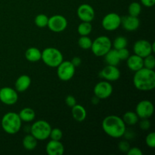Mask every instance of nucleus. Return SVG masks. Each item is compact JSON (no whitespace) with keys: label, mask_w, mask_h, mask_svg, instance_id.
I'll list each match as a JSON object with an SVG mask.
<instances>
[{"label":"nucleus","mask_w":155,"mask_h":155,"mask_svg":"<svg viewBox=\"0 0 155 155\" xmlns=\"http://www.w3.org/2000/svg\"><path fill=\"white\" fill-rule=\"evenodd\" d=\"M71 108H72V110H71L72 116L75 120L78 121V122H83V120H85L86 116H87V113L83 106L76 104Z\"/></svg>","instance_id":"aec40b11"},{"label":"nucleus","mask_w":155,"mask_h":155,"mask_svg":"<svg viewBox=\"0 0 155 155\" xmlns=\"http://www.w3.org/2000/svg\"><path fill=\"white\" fill-rule=\"evenodd\" d=\"M92 26L90 22H84L83 21L80 23L77 28V31L80 36H89L92 32Z\"/></svg>","instance_id":"a878e982"},{"label":"nucleus","mask_w":155,"mask_h":155,"mask_svg":"<svg viewBox=\"0 0 155 155\" xmlns=\"http://www.w3.org/2000/svg\"><path fill=\"white\" fill-rule=\"evenodd\" d=\"M47 27L50 30L54 33H60L64 31L68 27V21L64 16L61 15H53L48 18Z\"/></svg>","instance_id":"9b49d317"},{"label":"nucleus","mask_w":155,"mask_h":155,"mask_svg":"<svg viewBox=\"0 0 155 155\" xmlns=\"http://www.w3.org/2000/svg\"><path fill=\"white\" fill-rule=\"evenodd\" d=\"M92 41L88 36H81L78 40V45L83 49H89L92 46Z\"/></svg>","instance_id":"c756f323"},{"label":"nucleus","mask_w":155,"mask_h":155,"mask_svg":"<svg viewBox=\"0 0 155 155\" xmlns=\"http://www.w3.org/2000/svg\"><path fill=\"white\" fill-rule=\"evenodd\" d=\"M141 3L145 7H152L155 4V0H141Z\"/></svg>","instance_id":"58836bf2"},{"label":"nucleus","mask_w":155,"mask_h":155,"mask_svg":"<svg viewBox=\"0 0 155 155\" xmlns=\"http://www.w3.org/2000/svg\"><path fill=\"white\" fill-rule=\"evenodd\" d=\"M133 51L137 55L144 58L146 56L151 54L155 51V44H152L146 39H139L135 42L133 45Z\"/></svg>","instance_id":"0eeeda50"},{"label":"nucleus","mask_w":155,"mask_h":155,"mask_svg":"<svg viewBox=\"0 0 155 155\" xmlns=\"http://www.w3.org/2000/svg\"><path fill=\"white\" fill-rule=\"evenodd\" d=\"M118 56H119V58L120 61H125L127 60L129 58V56L130 55V51L127 49V48H120V49L117 50Z\"/></svg>","instance_id":"72a5a7b5"},{"label":"nucleus","mask_w":155,"mask_h":155,"mask_svg":"<svg viewBox=\"0 0 155 155\" xmlns=\"http://www.w3.org/2000/svg\"><path fill=\"white\" fill-rule=\"evenodd\" d=\"M42 51L37 48L30 47L25 51V58L30 62H36L41 60Z\"/></svg>","instance_id":"412c9836"},{"label":"nucleus","mask_w":155,"mask_h":155,"mask_svg":"<svg viewBox=\"0 0 155 155\" xmlns=\"http://www.w3.org/2000/svg\"><path fill=\"white\" fill-rule=\"evenodd\" d=\"M127 153L128 155H142L143 154L140 148H137V147L130 148Z\"/></svg>","instance_id":"4c0bfd02"},{"label":"nucleus","mask_w":155,"mask_h":155,"mask_svg":"<svg viewBox=\"0 0 155 155\" xmlns=\"http://www.w3.org/2000/svg\"><path fill=\"white\" fill-rule=\"evenodd\" d=\"M154 104L148 100L139 101L136 107V113L140 119H149L154 114Z\"/></svg>","instance_id":"1a4fd4ad"},{"label":"nucleus","mask_w":155,"mask_h":155,"mask_svg":"<svg viewBox=\"0 0 155 155\" xmlns=\"http://www.w3.org/2000/svg\"><path fill=\"white\" fill-rule=\"evenodd\" d=\"M122 119L124 120V122L125 123L126 125L134 126L137 124L139 118L137 116L136 112L127 111L124 114Z\"/></svg>","instance_id":"393cba45"},{"label":"nucleus","mask_w":155,"mask_h":155,"mask_svg":"<svg viewBox=\"0 0 155 155\" xmlns=\"http://www.w3.org/2000/svg\"><path fill=\"white\" fill-rule=\"evenodd\" d=\"M100 75L107 81H116L120 77V71L117 66L107 64L103 68Z\"/></svg>","instance_id":"2eb2a0df"},{"label":"nucleus","mask_w":155,"mask_h":155,"mask_svg":"<svg viewBox=\"0 0 155 155\" xmlns=\"http://www.w3.org/2000/svg\"><path fill=\"white\" fill-rule=\"evenodd\" d=\"M118 148H119L120 151H121L122 152L127 153V151H129V149L130 148V145L127 141H121L119 143Z\"/></svg>","instance_id":"f704fd0d"},{"label":"nucleus","mask_w":155,"mask_h":155,"mask_svg":"<svg viewBox=\"0 0 155 155\" xmlns=\"http://www.w3.org/2000/svg\"><path fill=\"white\" fill-rule=\"evenodd\" d=\"M51 130V125L47 121L40 120L32 124L30 131V134L33 135L37 140L43 141L49 138Z\"/></svg>","instance_id":"39448f33"},{"label":"nucleus","mask_w":155,"mask_h":155,"mask_svg":"<svg viewBox=\"0 0 155 155\" xmlns=\"http://www.w3.org/2000/svg\"><path fill=\"white\" fill-rule=\"evenodd\" d=\"M127 64L129 69L134 72L144 68L143 58L136 54L129 56L128 58L127 59Z\"/></svg>","instance_id":"a211bd4d"},{"label":"nucleus","mask_w":155,"mask_h":155,"mask_svg":"<svg viewBox=\"0 0 155 155\" xmlns=\"http://www.w3.org/2000/svg\"><path fill=\"white\" fill-rule=\"evenodd\" d=\"M145 143H146L147 146L149 148H154L155 147V133L154 132L150 133L149 134L147 135L146 138H145Z\"/></svg>","instance_id":"473e14b6"},{"label":"nucleus","mask_w":155,"mask_h":155,"mask_svg":"<svg viewBox=\"0 0 155 155\" xmlns=\"http://www.w3.org/2000/svg\"><path fill=\"white\" fill-rule=\"evenodd\" d=\"M139 127L142 130H148L151 127V122L148 119H142Z\"/></svg>","instance_id":"e433bc0d"},{"label":"nucleus","mask_w":155,"mask_h":155,"mask_svg":"<svg viewBox=\"0 0 155 155\" xmlns=\"http://www.w3.org/2000/svg\"><path fill=\"white\" fill-rule=\"evenodd\" d=\"M133 84L140 91H151L155 87V72L154 70L142 68L136 71L133 77Z\"/></svg>","instance_id":"f03ea898"},{"label":"nucleus","mask_w":155,"mask_h":155,"mask_svg":"<svg viewBox=\"0 0 155 155\" xmlns=\"http://www.w3.org/2000/svg\"><path fill=\"white\" fill-rule=\"evenodd\" d=\"M21 121L18 114L15 112H8L2 117L1 125L3 130L10 135L16 134L21 128Z\"/></svg>","instance_id":"7ed1b4c3"},{"label":"nucleus","mask_w":155,"mask_h":155,"mask_svg":"<svg viewBox=\"0 0 155 155\" xmlns=\"http://www.w3.org/2000/svg\"><path fill=\"white\" fill-rule=\"evenodd\" d=\"M111 47L112 42L110 38L106 36H101L92 41L91 49L95 56L102 57L111 49Z\"/></svg>","instance_id":"423d86ee"},{"label":"nucleus","mask_w":155,"mask_h":155,"mask_svg":"<svg viewBox=\"0 0 155 155\" xmlns=\"http://www.w3.org/2000/svg\"><path fill=\"white\" fill-rule=\"evenodd\" d=\"M34 22L38 27L43 28L48 25V18L47 17V15H44V14H39V15H36V17L35 18Z\"/></svg>","instance_id":"c85d7f7f"},{"label":"nucleus","mask_w":155,"mask_h":155,"mask_svg":"<svg viewBox=\"0 0 155 155\" xmlns=\"http://www.w3.org/2000/svg\"><path fill=\"white\" fill-rule=\"evenodd\" d=\"M104 133L114 139H119L125 135L127 127L123 119L116 115H109L102 121Z\"/></svg>","instance_id":"f257e3e1"},{"label":"nucleus","mask_w":155,"mask_h":155,"mask_svg":"<svg viewBox=\"0 0 155 155\" xmlns=\"http://www.w3.org/2000/svg\"><path fill=\"white\" fill-rule=\"evenodd\" d=\"M94 94L100 99H106L111 95L113 86L108 81H101L97 83L94 87Z\"/></svg>","instance_id":"ddd939ff"},{"label":"nucleus","mask_w":155,"mask_h":155,"mask_svg":"<svg viewBox=\"0 0 155 155\" xmlns=\"http://www.w3.org/2000/svg\"><path fill=\"white\" fill-rule=\"evenodd\" d=\"M101 24L107 31L116 30L121 25V17L117 13H109L103 18Z\"/></svg>","instance_id":"9d476101"},{"label":"nucleus","mask_w":155,"mask_h":155,"mask_svg":"<svg viewBox=\"0 0 155 155\" xmlns=\"http://www.w3.org/2000/svg\"><path fill=\"white\" fill-rule=\"evenodd\" d=\"M31 84V79L28 75H21L15 82V89L17 92H23L27 90Z\"/></svg>","instance_id":"6ab92c4d"},{"label":"nucleus","mask_w":155,"mask_h":155,"mask_svg":"<svg viewBox=\"0 0 155 155\" xmlns=\"http://www.w3.org/2000/svg\"><path fill=\"white\" fill-rule=\"evenodd\" d=\"M18 100L17 90L11 87H3L0 89V101L6 105L15 104Z\"/></svg>","instance_id":"f8f14e48"},{"label":"nucleus","mask_w":155,"mask_h":155,"mask_svg":"<svg viewBox=\"0 0 155 155\" xmlns=\"http://www.w3.org/2000/svg\"><path fill=\"white\" fill-rule=\"evenodd\" d=\"M63 136V133L61 130L58 128L51 129V133H50L49 138H51V140H56V141H61Z\"/></svg>","instance_id":"2f4dec72"},{"label":"nucleus","mask_w":155,"mask_h":155,"mask_svg":"<svg viewBox=\"0 0 155 155\" xmlns=\"http://www.w3.org/2000/svg\"><path fill=\"white\" fill-rule=\"evenodd\" d=\"M71 61V63L73 64V65H74L75 68H77V67H79L80 64H81L82 60L80 57H74Z\"/></svg>","instance_id":"ea45409f"},{"label":"nucleus","mask_w":155,"mask_h":155,"mask_svg":"<svg viewBox=\"0 0 155 155\" xmlns=\"http://www.w3.org/2000/svg\"><path fill=\"white\" fill-rule=\"evenodd\" d=\"M45 150L48 155H62L64 152V146L61 141L51 139V141L47 143Z\"/></svg>","instance_id":"f3484780"},{"label":"nucleus","mask_w":155,"mask_h":155,"mask_svg":"<svg viewBox=\"0 0 155 155\" xmlns=\"http://www.w3.org/2000/svg\"><path fill=\"white\" fill-rule=\"evenodd\" d=\"M141 12H142V5H141L140 3L137 2H133L129 5V15L138 17L141 14Z\"/></svg>","instance_id":"bb28decb"},{"label":"nucleus","mask_w":155,"mask_h":155,"mask_svg":"<svg viewBox=\"0 0 155 155\" xmlns=\"http://www.w3.org/2000/svg\"><path fill=\"white\" fill-rule=\"evenodd\" d=\"M95 10L89 4H83L77 9V16L82 21L91 22L95 18Z\"/></svg>","instance_id":"4468645a"},{"label":"nucleus","mask_w":155,"mask_h":155,"mask_svg":"<svg viewBox=\"0 0 155 155\" xmlns=\"http://www.w3.org/2000/svg\"><path fill=\"white\" fill-rule=\"evenodd\" d=\"M75 68L71 61H63L57 67L58 77L62 81H68L71 80L75 74Z\"/></svg>","instance_id":"6e6552de"},{"label":"nucleus","mask_w":155,"mask_h":155,"mask_svg":"<svg viewBox=\"0 0 155 155\" xmlns=\"http://www.w3.org/2000/svg\"><path fill=\"white\" fill-rule=\"evenodd\" d=\"M100 98H98V97L97 96H94L93 98H92V103L93 104H98V103H99V101H100Z\"/></svg>","instance_id":"a19ab883"},{"label":"nucleus","mask_w":155,"mask_h":155,"mask_svg":"<svg viewBox=\"0 0 155 155\" xmlns=\"http://www.w3.org/2000/svg\"><path fill=\"white\" fill-rule=\"evenodd\" d=\"M127 45H128V41L127 38L124 36H117L113 42V46L116 50L127 48Z\"/></svg>","instance_id":"cd10ccee"},{"label":"nucleus","mask_w":155,"mask_h":155,"mask_svg":"<svg viewBox=\"0 0 155 155\" xmlns=\"http://www.w3.org/2000/svg\"><path fill=\"white\" fill-rule=\"evenodd\" d=\"M20 118H21V121L24 122H31L35 119L36 117V113H35L34 110L30 107H24L22 110L20 111L18 114Z\"/></svg>","instance_id":"5701e85b"},{"label":"nucleus","mask_w":155,"mask_h":155,"mask_svg":"<svg viewBox=\"0 0 155 155\" xmlns=\"http://www.w3.org/2000/svg\"><path fill=\"white\" fill-rule=\"evenodd\" d=\"M104 61L106 63L109 65H114V66H117L120 62V60L118 56L117 50L116 49H110L108 52L104 55Z\"/></svg>","instance_id":"4be33fe9"},{"label":"nucleus","mask_w":155,"mask_h":155,"mask_svg":"<svg viewBox=\"0 0 155 155\" xmlns=\"http://www.w3.org/2000/svg\"><path fill=\"white\" fill-rule=\"evenodd\" d=\"M143 64L144 68H148V69L154 70L155 68V60L154 56L152 54L146 56L143 58Z\"/></svg>","instance_id":"7c9ffc66"},{"label":"nucleus","mask_w":155,"mask_h":155,"mask_svg":"<svg viewBox=\"0 0 155 155\" xmlns=\"http://www.w3.org/2000/svg\"><path fill=\"white\" fill-rule=\"evenodd\" d=\"M121 25L127 31H135L139 27L140 21L138 17L127 15L121 18Z\"/></svg>","instance_id":"dca6fc26"},{"label":"nucleus","mask_w":155,"mask_h":155,"mask_svg":"<svg viewBox=\"0 0 155 155\" xmlns=\"http://www.w3.org/2000/svg\"><path fill=\"white\" fill-rule=\"evenodd\" d=\"M23 146L27 151H33L37 145V139L31 134H28L24 136L22 141Z\"/></svg>","instance_id":"b1692460"},{"label":"nucleus","mask_w":155,"mask_h":155,"mask_svg":"<svg viewBox=\"0 0 155 155\" xmlns=\"http://www.w3.org/2000/svg\"><path fill=\"white\" fill-rule=\"evenodd\" d=\"M65 103L70 107H72L77 104V100L73 95H68L65 98Z\"/></svg>","instance_id":"c9c22d12"},{"label":"nucleus","mask_w":155,"mask_h":155,"mask_svg":"<svg viewBox=\"0 0 155 155\" xmlns=\"http://www.w3.org/2000/svg\"><path fill=\"white\" fill-rule=\"evenodd\" d=\"M41 59L50 68H57L63 61V54L56 48L48 47L42 51Z\"/></svg>","instance_id":"20e7f679"}]
</instances>
